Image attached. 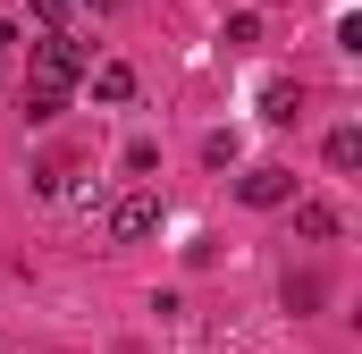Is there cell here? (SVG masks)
<instances>
[{
    "label": "cell",
    "mask_w": 362,
    "mask_h": 354,
    "mask_svg": "<svg viewBox=\"0 0 362 354\" xmlns=\"http://www.w3.org/2000/svg\"><path fill=\"white\" fill-rule=\"evenodd\" d=\"M329 169H337V177L362 169V127H337V135H329Z\"/></svg>",
    "instance_id": "obj_8"
},
{
    "label": "cell",
    "mask_w": 362,
    "mask_h": 354,
    "mask_svg": "<svg viewBox=\"0 0 362 354\" xmlns=\"http://www.w3.org/2000/svg\"><path fill=\"white\" fill-rule=\"evenodd\" d=\"M152 169H160V144L135 135V144H127V177H152Z\"/></svg>",
    "instance_id": "obj_10"
},
{
    "label": "cell",
    "mask_w": 362,
    "mask_h": 354,
    "mask_svg": "<svg viewBox=\"0 0 362 354\" xmlns=\"http://www.w3.org/2000/svg\"><path fill=\"white\" fill-rule=\"evenodd\" d=\"M76 76H85V51H76V42H59V34H51V42H34V51H25V118H34V127H51V118L68 110Z\"/></svg>",
    "instance_id": "obj_1"
},
{
    "label": "cell",
    "mask_w": 362,
    "mask_h": 354,
    "mask_svg": "<svg viewBox=\"0 0 362 354\" xmlns=\"http://www.w3.org/2000/svg\"><path fill=\"white\" fill-rule=\"evenodd\" d=\"M93 101H110V110L135 101V68H127V59H101V68H93Z\"/></svg>",
    "instance_id": "obj_6"
},
{
    "label": "cell",
    "mask_w": 362,
    "mask_h": 354,
    "mask_svg": "<svg viewBox=\"0 0 362 354\" xmlns=\"http://www.w3.org/2000/svg\"><path fill=\"white\" fill-rule=\"evenodd\" d=\"M236 194H245L253 211H278V202H295V169L262 161V169H245V177H236Z\"/></svg>",
    "instance_id": "obj_3"
},
{
    "label": "cell",
    "mask_w": 362,
    "mask_h": 354,
    "mask_svg": "<svg viewBox=\"0 0 362 354\" xmlns=\"http://www.w3.org/2000/svg\"><path fill=\"white\" fill-rule=\"evenodd\" d=\"M219 42H228V51H253V42H262V17H253V8H236V17L219 25Z\"/></svg>",
    "instance_id": "obj_9"
},
{
    "label": "cell",
    "mask_w": 362,
    "mask_h": 354,
    "mask_svg": "<svg viewBox=\"0 0 362 354\" xmlns=\"http://www.w3.org/2000/svg\"><path fill=\"white\" fill-rule=\"evenodd\" d=\"M295 110H303V85H295V76H270V85H262V118H270V127H295Z\"/></svg>",
    "instance_id": "obj_5"
},
{
    "label": "cell",
    "mask_w": 362,
    "mask_h": 354,
    "mask_svg": "<svg viewBox=\"0 0 362 354\" xmlns=\"http://www.w3.org/2000/svg\"><path fill=\"white\" fill-rule=\"evenodd\" d=\"M76 8H110V0H76Z\"/></svg>",
    "instance_id": "obj_13"
},
{
    "label": "cell",
    "mask_w": 362,
    "mask_h": 354,
    "mask_svg": "<svg viewBox=\"0 0 362 354\" xmlns=\"http://www.w3.org/2000/svg\"><path fill=\"white\" fill-rule=\"evenodd\" d=\"M312 304H329V278L320 270H286V312H312Z\"/></svg>",
    "instance_id": "obj_7"
},
{
    "label": "cell",
    "mask_w": 362,
    "mask_h": 354,
    "mask_svg": "<svg viewBox=\"0 0 362 354\" xmlns=\"http://www.w3.org/2000/svg\"><path fill=\"white\" fill-rule=\"evenodd\" d=\"M8 42H17V34H8V17H0V51H8Z\"/></svg>",
    "instance_id": "obj_12"
},
{
    "label": "cell",
    "mask_w": 362,
    "mask_h": 354,
    "mask_svg": "<svg viewBox=\"0 0 362 354\" xmlns=\"http://www.w3.org/2000/svg\"><path fill=\"white\" fill-rule=\"evenodd\" d=\"M34 17H51V25H68V17H76V0H34Z\"/></svg>",
    "instance_id": "obj_11"
},
{
    "label": "cell",
    "mask_w": 362,
    "mask_h": 354,
    "mask_svg": "<svg viewBox=\"0 0 362 354\" xmlns=\"http://www.w3.org/2000/svg\"><path fill=\"white\" fill-rule=\"evenodd\" d=\"M160 219H169V211H160V194H144V185L110 202V236H118V245H144V236H160Z\"/></svg>",
    "instance_id": "obj_2"
},
{
    "label": "cell",
    "mask_w": 362,
    "mask_h": 354,
    "mask_svg": "<svg viewBox=\"0 0 362 354\" xmlns=\"http://www.w3.org/2000/svg\"><path fill=\"white\" fill-rule=\"evenodd\" d=\"M337 228H346V219H337V202H320V194H303V202H295V236H303V245H337Z\"/></svg>",
    "instance_id": "obj_4"
}]
</instances>
